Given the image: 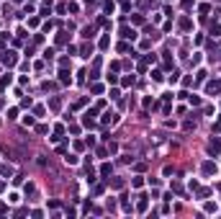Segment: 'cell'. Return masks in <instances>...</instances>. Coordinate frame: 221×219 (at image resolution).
I'll return each instance as SVG.
<instances>
[{
  "mask_svg": "<svg viewBox=\"0 0 221 219\" xmlns=\"http://www.w3.org/2000/svg\"><path fill=\"white\" fill-rule=\"evenodd\" d=\"M208 150H211V152H219V150H221V142H219V139H211V144H208Z\"/></svg>",
  "mask_w": 221,
  "mask_h": 219,
  "instance_id": "obj_1",
  "label": "cell"
},
{
  "mask_svg": "<svg viewBox=\"0 0 221 219\" xmlns=\"http://www.w3.org/2000/svg\"><path fill=\"white\" fill-rule=\"evenodd\" d=\"M15 62V57H13V52H8V57H5V64H13Z\"/></svg>",
  "mask_w": 221,
  "mask_h": 219,
  "instance_id": "obj_4",
  "label": "cell"
},
{
  "mask_svg": "<svg viewBox=\"0 0 221 219\" xmlns=\"http://www.w3.org/2000/svg\"><path fill=\"white\" fill-rule=\"evenodd\" d=\"M62 75V83H72V78H69V72H59Z\"/></svg>",
  "mask_w": 221,
  "mask_h": 219,
  "instance_id": "obj_5",
  "label": "cell"
},
{
  "mask_svg": "<svg viewBox=\"0 0 221 219\" xmlns=\"http://www.w3.org/2000/svg\"><path fill=\"white\" fill-rule=\"evenodd\" d=\"M8 83H10V75H5V78H3V80H0V90H3V88H5V85H8Z\"/></svg>",
  "mask_w": 221,
  "mask_h": 219,
  "instance_id": "obj_3",
  "label": "cell"
},
{
  "mask_svg": "<svg viewBox=\"0 0 221 219\" xmlns=\"http://www.w3.org/2000/svg\"><path fill=\"white\" fill-rule=\"evenodd\" d=\"M219 90H221L219 83H208V93H219Z\"/></svg>",
  "mask_w": 221,
  "mask_h": 219,
  "instance_id": "obj_2",
  "label": "cell"
}]
</instances>
